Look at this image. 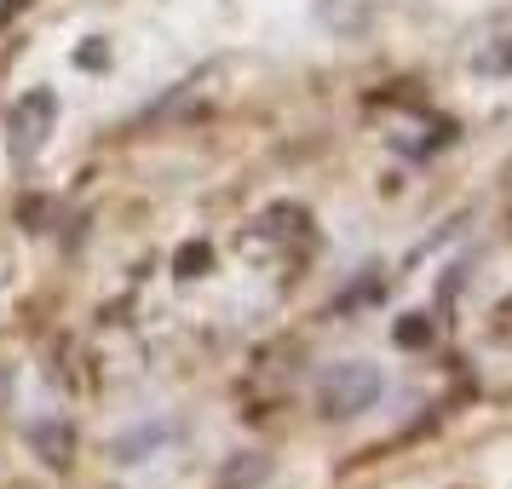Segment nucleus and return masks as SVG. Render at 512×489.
I'll return each mask as SVG.
<instances>
[{"label": "nucleus", "mask_w": 512, "mask_h": 489, "mask_svg": "<svg viewBox=\"0 0 512 489\" xmlns=\"http://www.w3.org/2000/svg\"><path fill=\"white\" fill-rule=\"evenodd\" d=\"M265 472H271V461H259V455L231 461L225 466V478H219V489H254V484H265Z\"/></svg>", "instance_id": "5"}, {"label": "nucleus", "mask_w": 512, "mask_h": 489, "mask_svg": "<svg viewBox=\"0 0 512 489\" xmlns=\"http://www.w3.org/2000/svg\"><path fill=\"white\" fill-rule=\"evenodd\" d=\"M478 70L484 75H512V41H495V47L478 58Z\"/></svg>", "instance_id": "7"}, {"label": "nucleus", "mask_w": 512, "mask_h": 489, "mask_svg": "<svg viewBox=\"0 0 512 489\" xmlns=\"http://www.w3.org/2000/svg\"><path fill=\"white\" fill-rule=\"evenodd\" d=\"M380 294H386V277H380V271H363V277H357L346 294L334 300V317H346V311H357V305H374Z\"/></svg>", "instance_id": "4"}, {"label": "nucleus", "mask_w": 512, "mask_h": 489, "mask_svg": "<svg viewBox=\"0 0 512 489\" xmlns=\"http://www.w3.org/2000/svg\"><path fill=\"white\" fill-rule=\"evenodd\" d=\"M202 271H208V248L196 242V248H185V254H179V277H202Z\"/></svg>", "instance_id": "8"}, {"label": "nucleus", "mask_w": 512, "mask_h": 489, "mask_svg": "<svg viewBox=\"0 0 512 489\" xmlns=\"http://www.w3.org/2000/svg\"><path fill=\"white\" fill-rule=\"evenodd\" d=\"M29 0H0V24H6V18H12V12H24Z\"/></svg>", "instance_id": "10"}, {"label": "nucleus", "mask_w": 512, "mask_h": 489, "mask_svg": "<svg viewBox=\"0 0 512 489\" xmlns=\"http://www.w3.org/2000/svg\"><path fill=\"white\" fill-rule=\"evenodd\" d=\"M29 443H35V455H41L47 466H70L75 426H70V420H41V426L29 432Z\"/></svg>", "instance_id": "3"}, {"label": "nucleus", "mask_w": 512, "mask_h": 489, "mask_svg": "<svg viewBox=\"0 0 512 489\" xmlns=\"http://www.w3.org/2000/svg\"><path fill=\"white\" fill-rule=\"evenodd\" d=\"M75 64H81V70H98V64H110V47H104V41H93V47L75 52Z\"/></svg>", "instance_id": "9"}, {"label": "nucleus", "mask_w": 512, "mask_h": 489, "mask_svg": "<svg viewBox=\"0 0 512 489\" xmlns=\"http://www.w3.org/2000/svg\"><path fill=\"white\" fill-rule=\"evenodd\" d=\"M397 346H403V351L432 346V317H426V311H409V317L397 323Z\"/></svg>", "instance_id": "6"}, {"label": "nucleus", "mask_w": 512, "mask_h": 489, "mask_svg": "<svg viewBox=\"0 0 512 489\" xmlns=\"http://www.w3.org/2000/svg\"><path fill=\"white\" fill-rule=\"evenodd\" d=\"M380 392H386V374L374 369V363H334L323 374V386H317V409L328 420H351V415H363V409H374Z\"/></svg>", "instance_id": "2"}, {"label": "nucleus", "mask_w": 512, "mask_h": 489, "mask_svg": "<svg viewBox=\"0 0 512 489\" xmlns=\"http://www.w3.org/2000/svg\"><path fill=\"white\" fill-rule=\"evenodd\" d=\"M58 133V93L52 87H29L12 110H6V156L12 162H35L47 139Z\"/></svg>", "instance_id": "1"}]
</instances>
